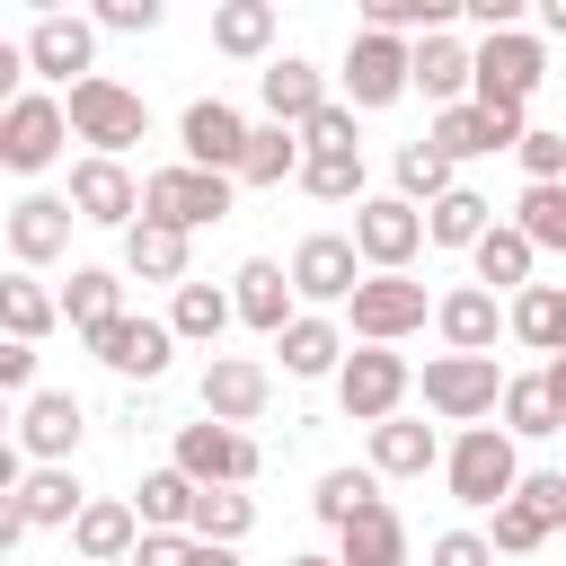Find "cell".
Returning <instances> with one entry per match:
<instances>
[{
  "mask_svg": "<svg viewBox=\"0 0 566 566\" xmlns=\"http://www.w3.org/2000/svg\"><path fill=\"white\" fill-rule=\"evenodd\" d=\"M133 566H195V531H142Z\"/></svg>",
  "mask_w": 566,
  "mask_h": 566,
  "instance_id": "49",
  "label": "cell"
},
{
  "mask_svg": "<svg viewBox=\"0 0 566 566\" xmlns=\"http://www.w3.org/2000/svg\"><path fill=\"white\" fill-rule=\"evenodd\" d=\"M486 230H495V203H486L478 186H451V195L424 212V239H433V248H478Z\"/></svg>",
  "mask_w": 566,
  "mask_h": 566,
  "instance_id": "35",
  "label": "cell"
},
{
  "mask_svg": "<svg viewBox=\"0 0 566 566\" xmlns=\"http://www.w3.org/2000/svg\"><path fill=\"white\" fill-rule=\"evenodd\" d=\"M62 142H71V115H62V97L27 88V97H9V106H0V168H9V177H35V168H53V159H62Z\"/></svg>",
  "mask_w": 566,
  "mask_h": 566,
  "instance_id": "4",
  "label": "cell"
},
{
  "mask_svg": "<svg viewBox=\"0 0 566 566\" xmlns=\"http://www.w3.org/2000/svg\"><path fill=\"white\" fill-rule=\"evenodd\" d=\"M0 318H9V345H35V336L62 318V301H53L35 274H9V283H0Z\"/></svg>",
  "mask_w": 566,
  "mask_h": 566,
  "instance_id": "43",
  "label": "cell"
},
{
  "mask_svg": "<svg viewBox=\"0 0 566 566\" xmlns=\"http://www.w3.org/2000/svg\"><path fill=\"white\" fill-rule=\"evenodd\" d=\"M345 310H354V336H363V345H398V336H416V327L433 318V301H424L416 274H363V292H354Z\"/></svg>",
  "mask_w": 566,
  "mask_h": 566,
  "instance_id": "11",
  "label": "cell"
},
{
  "mask_svg": "<svg viewBox=\"0 0 566 566\" xmlns=\"http://www.w3.org/2000/svg\"><path fill=\"white\" fill-rule=\"evenodd\" d=\"M97 27H115V35H150V27H159V0H97Z\"/></svg>",
  "mask_w": 566,
  "mask_h": 566,
  "instance_id": "50",
  "label": "cell"
},
{
  "mask_svg": "<svg viewBox=\"0 0 566 566\" xmlns=\"http://www.w3.org/2000/svg\"><path fill=\"white\" fill-rule=\"evenodd\" d=\"M513 230H522L531 248H566V186H522Z\"/></svg>",
  "mask_w": 566,
  "mask_h": 566,
  "instance_id": "46",
  "label": "cell"
},
{
  "mask_svg": "<svg viewBox=\"0 0 566 566\" xmlns=\"http://www.w3.org/2000/svg\"><path fill=\"white\" fill-rule=\"evenodd\" d=\"M557 424H566V407H557L548 371H522V380H504V433H513V442H539V433H557Z\"/></svg>",
  "mask_w": 566,
  "mask_h": 566,
  "instance_id": "36",
  "label": "cell"
},
{
  "mask_svg": "<svg viewBox=\"0 0 566 566\" xmlns=\"http://www.w3.org/2000/svg\"><path fill=\"white\" fill-rule=\"evenodd\" d=\"M248 133H256V124H248L230 97H195V106L177 115V150H186V168H212V177H239Z\"/></svg>",
  "mask_w": 566,
  "mask_h": 566,
  "instance_id": "10",
  "label": "cell"
},
{
  "mask_svg": "<svg viewBox=\"0 0 566 566\" xmlns=\"http://www.w3.org/2000/svg\"><path fill=\"white\" fill-rule=\"evenodd\" d=\"M124 274H142V283H186V230L133 221V230H124Z\"/></svg>",
  "mask_w": 566,
  "mask_h": 566,
  "instance_id": "32",
  "label": "cell"
},
{
  "mask_svg": "<svg viewBox=\"0 0 566 566\" xmlns=\"http://www.w3.org/2000/svg\"><path fill=\"white\" fill-rule=\"evenodd\" d=\"M256 88H265V124H292V133H310L336 97H327V71L318 62H301V53H283V62H265L256 71Z\"/></svg>",
  "mask_w": 566,
  "mask_h": 566,
  "instance_id": "18",
  "label": "cell"
},
{
  "mask_svg": "<svg viewBox=\"0 0 566 566\" xmlns=\"http://www.w3.org/2000/svg\"><path fill=\"white\" fill-rule=\"evenodd\" d=\"M539 80H548V44L539 35L513 27V35H486L478 44V106H513L522 115L539 97Z\"/></svg>",
  "mask_w": 566,
  "mask_h": 566,
  "instance_id": "7",
  "label": "cell"
},
{
  "mask_svg": "<svg viewBox=\"0 0 566 566\" xmlns=\"http://www.w3.org/2000/svg\"><path fill=\"white\" fill-rule=\"evenodd\" d=\"M230 318H239V301H230L221 283H177V292H168V327L195 336V345H212Z\"/></svg>",
  "mask_w": 566,
  "mask_h": 566,
  "instance_id": "40",
  "label": "cell"
},
{
  "mask_svg": "<svg viewBox=\"0 0 566 566\" xmlns=\"http://www.w3.org/2000/svg\"><path fill=\"white\" fill-rule=\"evenodd\" d=\"M433 327H442V345H451V354H486V345H495V327H513V310H495V292H486V283H451V292L433 301Z\"/></svg>",
  "mask_w": 566,
  "mask_h": 566,
  "instance_id": "22",
  "label": "cell"
},
{
  "mask_svg": "<svg viewBox=\"0 0 566 566\" xmlns=\"http://www.w3.org/2000/svg\"><path fill=\"white\" fill-rule=\"evenodd\" d=\"M407 88H416V44L363 27V35L345 44V106H354V115H380V106H398Z\"/></svg>",
  "mask_w": 566,
  "mask_h": 566,
  "instance_id": "3",
  "label": "cell"
},
{
  "mask_svg": "<svg viewBox=\"0 0 566 566\" xmlns=\"http://www.w3.org/2000/svg\"><path fill=\"white\" fill-rule=\"evenodd\" d=\"M62 318H71L80 336L115 327V318H124V274H115V265H71V283H62Z\"/></svg>",
  "mask_w": 566,
  "mask_h": 566,
  "instance_id": "29",
  "label": "cell"
},
{
  "mask_svg": "<svg viewBox=\"0 0 566 566\" xmlns=\"http://www.w3.org/2000/svg\"><path fill=\"white\" fill-rule=\"evenodd\" d=\"M274 345H283V371H292V380H327V371H345V327L318 318V310H301Z\"/></svg>",
  "mask_w": 566,
  "mask_h": 566,
  "instance_id": "27",
  "label": "cell"
},
{
  "mask_svg": "<svg viewBox=\"0 0 566 566\" xmlns=\"http://www.w3.org/2000/svg\"><path fill=\"white\" fill-rule=\"evenodd\" d=\"M301 195H318V203H363V150H310L301 159Z\"/></svg>",
  "mask_w": 566,
  "mask_h": 566,
  "instance_id": "45",
  "label": "cell"
},
{
  "mask_svg": "<svg viewBox=\"0 0 566 566\" xmlns=\"http://www.w3.org/2000/svg\"><path fill=\"white\" fill-rule=\"evenodd\" d=\"M371 504H380V478H371V469H327V478H318V495H310V513H318L327 531H345V522H354V513H371Z\"/></svg>",
  "mask_w": 566,
  "mask_h": 566,
  "instance_id": "44",
  "label": "cell"
},
{
  "mask_svg": "<svg viewBox=\"0 0 566 566\" xmlns=\"http://www.w3.org/2000/svg\"><path fill=\"white\" fill-rule=\"evenodd\" d=\"M557 522H566V469H539V478H522V486H513V504L495 513V531H486V539H495L504 557H531V548H548V531H557Z\"/></svg>",
  "mask_w": 566,
  "mask_h": 566,
  "instance_id": "12",
  "label": "cell"
},
{
  "mask_svg": "<svg viewBox=\"0 0 566 566\" xmlns=\"http://www.w3.org/2000/svg\"><path fill=\"white\" fill-rule=\"evenodd\" d=\"M0 389L35 398V345H0Z\"/></svg>",
  "mask_w": 566,
  "mask_h": 566,
  "instance_id": "52",
  "label": "cell"
},
{
  "mask_svg": "<svg viewBox=\"0 0 566 566\" xmlns=\"http://www.w3.org/2000/svg\"><path fill=\"white\" fill-rule=\"evenodd\" d=\"M407 389H416V371H407L398 345H363V354H345V371H336V398H345L354 424H389Z\"/></svg>",
  "mask_w": 566,
  "mask_h": 566,
  "instance_id": "9",
  "label": "cell"
},
{
  "mask_svg": "<svg viewBox=\"0 0 566 566\" xmlns=\"http://www.w3.org/2000/svg\"><path fill=\"white\" fill-rule=\"evenodd\" d=\"M71 212L97 230H133L142 221V186L124 159H71Z\"/></svg>",
  "mask_w": 566,
  "mask_h": 566,
  "instance_id": "16",
  "label": "cell"
},
{
  "mask_svg": "<svg viewBox=\"0 0 566 566\" xmlns=\"http://www.w3.org/2000/svg\"><path fill=\"white\" fill-rule=\"evenodd\" d=\"M292 292H301V301H354V292H363V248H354L345 230H310V239L292 248Z\"/></svg>",
  "mask_w": 566,
  "mask_h": 566,
  "instance_id": "15",
  "label": "cell"
},
{
  "mask_svg": "<svg viewBox=\"0 0 566 566\" xmlns=\"http://www.w3.org/2000/svg\"><path fill=\"white\" fill-rule=\"evenodd\" d=\"M212 44H221L230 62H265V44H274V0H221V9H212Z\"/></svg>",
  "mask_w": 566,
  "mask_h": 566,
  "instance_id": "33",
  "label": "cell"
},
{
  "mask_svg": "<svg viewBox=\"0 0 566 566\" xmlns=\"http://www.w3.org/2000/svg\"><path fill=\"white\" fill-rule=\"evenodd\" d=\"M195 539H212V548H239L248 531H256V504L239 495V486H203L195 495V522H186Z\"/></svg>",
  "mask_w": 566,
  "mask_h": 566,
  "instance_id": "42",
  "label": "cell"
},
{
  "mask_svg": "<svg viewBox=\"0 0 566 566\" xmlns=\"http://www.w3.org/2000/svg\"><path fill=\"white\" fill-rule=\"evenodd\" d=\"M230 186L239 177H212V168H150L142 177V221H168V230H203V221H221L230 212Z\"/></svg>",
  "mask_w": 566,
  "mask_h": 566,
  "instance_id": "5",
  "label": "cell"
},
{
  "mask_svg": "<svg viewBox=\"0 0 566 566\" xmlns=\"http://www.w3.org/2000/svg\"><path fill=\"white\" fill-rule=\"evenodd\" d=\"M265 398H274V371L265 363H248V354H212L203 363V416L212 424H256Z\"/></svg>",
  "mask_w": 566,
  "mask_h": 566,
  "instance_id": "19",
  "label": "cell"
},
{
  "mask_svg": "<svg viewBox=\"0 0 566 566\" xmlns=\"http://www.w3.org/2000/svg\"><path fill=\"white\" fill-rule=\"evenodd\" d=\"M18 451L44 460V469H62V460L80 451V398H71V389H35V398L18 407Z\"/></svg>",
  "mask_w": 566,
  "mask_h": 566,
  "instance_id": "21",
  "label": "cell"
},
{
  "mask_svg": "<svg viewBox=\"0 0 566 566\" xmlns=\"http://www.w3.org/2000/svg\"><path fill=\"white\" fill-rule=\"evenodd\" d=\"M27 71H35V80H62V88L97 80V27H88V18L44 9V18L27 27Z\"/></svg>",
  "mask_w": 566,
  "mask_h": 566,
  "instance_id": "13",
  "label": "cell"
},
{
  "mask_svg": "<svg viewBox=\"0 0 566 566\" xmlns=\"http://www.w3.org/2000/svg\"><path fill=\"white\" fill-rule=\"evenodd\" d=\"M9 513H18L27 531H71V522L88 513V495H80L71 469H27V486L9 495Z\"/></svg>",
  "mask_w": 566,
  "mask_h": 566,
  "instance_id": "26",
  "label": "cell"
},
{
  "mask_svg": "<svg viewBox=\"0 0 566 566\" xmlns=\"http://www.w3.org/2000/svg\"><path fill=\"white\" fill-rule=\"evenodd\" d=\"M539 27H548V35H566V0H539Z\"/></svg>",
  "mask_w": 566,
  "mask_h": 566,
  "instance_id": "53",
  "label": "cell"
},
{
  "mask_svg": "<svg viewBox=\"0 0 566 566\" xmlns=\"http://www.w3.org/2000/svg\"><path fill=\"white\" fill-rule=\"evenodd\" d=\"M195 566H239L230 548H212V539H195Z\"/></svg>",
  "mask_w": 566,
  "mask_h": 566,
  "instance_id": "54",
  "label": "cell"
},
{
  "mask_svg": "<svg viewBox=\"0 0 566 566\" xmlns=\"http://www.w3.org/2000/svg\"><path fill=\"white\" fill-rule=\"evenodd\" d=\"M424 407L451 416V424L495 416V407H504V371H495V354H433V363H424Z\"/></svg>",
  "mask_w": 566,
  "mask_h": 566,
  "instance_id": "6",
  "label": "cell"
},
{
  "mask_svg": "<svg viewBox=\"0 0 566 566\" xmlns=\"http://www.w3.org/2000/svg\"><path fill=\"white\" fill-rule=\"evenodd\" d=\"M62 115H71V142H88V159H124L133 142H150V106L124 88V80H80L71 97H62Z\"/></svg>",
  "mask_w": 566,
  "mask_h": 566,
  "instance_id": "2",
  "label": "cell"
},
{
  "mask_svg": "<svg viewBox=\"0 0 566 566\" xmlns=\"http://www.w3.org/2000/svg\"><path fill=\"white\" fill-rule=\"evenodd\" d=\"M71 195H18L9 203V256L18 265H53L62 248H71Z\"/></svg>",
  "mask_w": 566,
  "mask_h": 566,
  "instance_id": "20",
  "label": "cell"
},
{
  "mask_svg": "<svg viewBox=\"0 0 566 566\" xmlns=\"http://www.w3.org/2000/svg\"><path fill=\"white\" fill-rule=\"evenodd\" d=\"M177 469L195 478V486H248L256 478V442L239 433V424H177Z\"/></svg>",
  "mask_w": 566,
  "mask_h": 566,
  "instance_id": "14",
  "label": "cell"
},
{
  "mask_svg": "<svg viewBox=\"0 0 566 566\" xmlns=\"http://www.w3.org/2000/svg\"><path fill=\"white\" fill-rule=\"evenodd\" d=\"M416 88H424L433 106H469V97H478V53H469L460 35H424V44H416Z\"/></svg>",
  "mask_w": 566,
  "mask_h": 566,
  "instance_id": "25",
  "label": "cell"
},
{
  "mask_svg": "<svg viewBox=\"0 0 566 566\" xmlns=\"http://www.w3.org/2000/svg\"><path fill=\"white\" fill-rule=\"evenodd\" d=\"M195 495H203V486L168 460V469H150V478H142L133 513H142V531H186V522H195Z\"/></svg>",
  "mask_w": 566,
  "mask_h": 566,
  "instance_id": "37",
  "label": "cell"
},
{
  "mask_svg": "<svg viewBox=\"0 0 566 566\" xmlns=\"http://www.w3.org/2000/svg\"><path fill=\"white\" fill-rule=\"evenodd\" d=\"M513 159H522V177H531V186H566V133L531 124V142H522Z\"/></svg>",
  "mask_w": 566,
  "mask_h": 566,
  "instance_id": "47",
  "label": "cell"
},
{
  "mask_svg": "<svg viewBox=\"0 0 566 566\" xmlns=\"http://www.w3.org/2000/svg\"><path fill=\"white\" fill-rule=\"evenodd\" d=\"M469 265H478V283H486V292H531V265H539V248H531L513 221H495V230L469 248Z\"/></svg>",
  "mask_w": 566,
  "mask_h": 566,
  "instance_id": "31",
  "label": "cell"
},
{
  "mask_svg": "<svg viewBox=\"0 0 566 566\" xmlns=\"http://www.w3.org/2000/svg\"><path fill=\"white\" fill-rule=\"evenodd\" d=\"M548 389H557V407H566V354H557V363H548Z\"/></svg>",
  "mask_w": 566,
  "mask_h": 566,
  "instance_id": "55",
  "label": "cell"
},
{
  "mask_svg": "<svg viewBox=\"0 0 566 566\" xmlns=\"http://www.w3.org/2000/svg\"><path fill=\"white\" fill-rule=\"evenodd\" d=\"M442 478H451V495L469 513H504L513 486H522V451H513L504 424H460V442L442 451Z\"/></svg>",
  "mask_w": 566,
  "mask_h": 566,
  "instance_id": "1",
  "label": "cell"
},
{
  "mask_svg": "<svg viewBox=\"0 0 566 566\" xmlns=\"http://www.w3.org/2000/svg\"><path fill=\"white\" fill-rule=\"evenodd\" d=\"M469 0H363V27H380V35H451V18H460Z\"/></svg>",
  "mask_w": 566,
  "mask_h": 566,
  "instance_id": "39",
  "label": "cell"
},
{
  "mask_svg": "<svg viewBox=\"0 0 566 566\" xmlns=\"http://www.w3.org/2000/svg\"><path fill=\"white\" fill-rule=\"evenodd\" d=\"M389 168H398V195H407L416 212H433V203L460 186V177H451V159H442L433 142H398V159H389Z\"/></svg>",
  "mask_w": 566,
  "mask_h": 566,
  "instance_id": "41",
  "label": "cell"
},
{
  "mask_svg": "<svg viewBox=\"0 0 566 566\" xmlns=\"http://www.w3.org/2000/svg\"><path fill=\"white\" fill-rule=\"evenodd\" d=\"M513 336L539 345V354L557 363V354H566V283H531V292H513Z\"/></svg>",
  "mask_w": 566,
  "mask_h": 566,
  "instance_id": "38",
  "label": "cell"
},
{
  "mask_svg": "<svg viewBox=\"0 0 566 566\" xmlns=\"http://www.w3.org/2000/svg\"><path fill=\"white\" fill-rule=\"evenodd\" d=\"M336 566H407V522H398L389 504L354 513V522L336 531Z\"/></svg>",
  "mask_w": 566,
  "mask_h": 566,
  "instance_id": "30",
  "label": "cell"
},
{
  "mask_svg": "<svg viewBox=\"0 0 566 566\" xmlns=\"http://www.w3.org/2000/svg\"><path fill=\"white\" fill-rule=\"evenodd\" d=\"M301 142H310V150H363V142H354V106L336 97V106H327V115H318V124H310Z\"/></svg>",
  "mask_w": 566,
  "mask_h": 566,
  "instance_id": "51",
  "label": "cell"
},
{
  "mask_svg": "<svg viewBox=\"0 0 566 566\" xmlns=\"http://www.w3.org/2000/svg\"><path fill=\"white\" fill-rule=\"evenodd\" d=\"M433 566H495V539L486 531H442L433 539Z\"/></svg>",
  "mask_w": 566,
  "mask_h": 566,
  "instance_id": "48",
  "label": "cell"
},
{
  "mask_svg": "<svg viewBox=\"0 0 566 566\" xmlns=\"http://www.w3.org/2000/svg\"><path fill=\"white\" fill-rule=\"evenodd\" d=\"M230 301H239V318L256 327V336H283L301 310H292V274L274 265V256H248L239 274H230Z\"/></svg>",
  "mask_w": 566,
  "mask_h": 566,
  "instance_id": "24",
  "label": "cell"
},
{
  "mask_svg": "<svg viewBox=\"0 0 566 566\" xmlns=\"http://www.w3.org/2000/svg\"><path fill=\"white\" fill-rule=\"evenodd\" d=\"M433 460H442V433L433 424H416V416L371 424V478H424Z\"/></svg>",
  "mask_w": 566,
  "mask_h": 566,
  "instance_id": "28",
  "label": "cell"
},
{
  "mask_svg": "<svg viewBox=\"0 0 566 566\" xmlns=\"http://www.w3.org/2000/svg\"><path fill=\"white\" fill-rule=\"evenodd\" d=\"M354 248H363L371 274H407L416 248H424V212H416L407 195H363V203H354Z\"/></svg>",
  "mask_w": 566,
  "mask_h": 566,
  "instance_id": "8",
  "label": "cell"
},
{
  "mask_svg": "<svg viewBox=\"0 0 566 566\" xmlns=\"http://www.w3.org/2000/svg\"><path fill=\"white\" fill-rule=\"evenodd\" d=\"M301 159H310V142L292 124H256L248 159H239V186H283V177H301Z\"/></svg>",
  "mask_w": 566,
  "mask_h": 566,
  "instance_id": "34",
  "label": "cell"
},
{
  "mask_svg": "<svg viewBox=\"0 0 566 566\" xmlns=\"http://www.w3.org/2000/svg\"><path fill=\"white\" fill-rule=\"evenodd\" d=\"M283 566H336V557H283Z\"/></svg>",
  "mask_w": 566,
  "mask_h": 566,
  "instance_id": "56",
  "label": "cell"
},
{
  "mask_svg": "<svg viewBox=\"0 0 566 566\" xmlns=\"http://www.w3.org/2000/svg\"><path fill=\"white\" fill-rule=\"evenodd\" d=\"M88 354H97L106 371H124V380H159V371H168V354H177V327H168V318H133V310H124L115 327H97V336H88Z\"/></svg>",
  "mask_w": 566,
  "mask_h": 566,
  "instance_id": "17",
  "label": "cell"
},
{
  "mask_svg": "<svg viewBox=\"0 0 566 566\" xmlns=\"http://www.w3.org/2000/svg\"><path fill=\"white\" fill-rule=\"evenodd\" d=\"M71 548H80V566H133V548H142V513L115 504V495H88V513L71 522Z\"/></svg>",
  "mask_w": 566,
  "mask_h": 566,
  "instance_id": "23",
  "label": "cell"
}]
</instances>
